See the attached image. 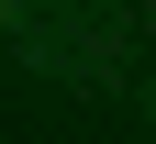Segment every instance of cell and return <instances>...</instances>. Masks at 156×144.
Here are the masks:
<instances>
[{"label":"cell","instance_id":"6da1fadb","mask_svg":"<svg viewBox=\"0 0 156 144\" xmlns=\"http://www.w3.org/2000/svg\"><path fill=\"white\" fill-rule=\"evenodd\" d=\"M145 122H156V89H145Z\"/></svg>","mask_w":156,"mask_h":144}]
</instances>
